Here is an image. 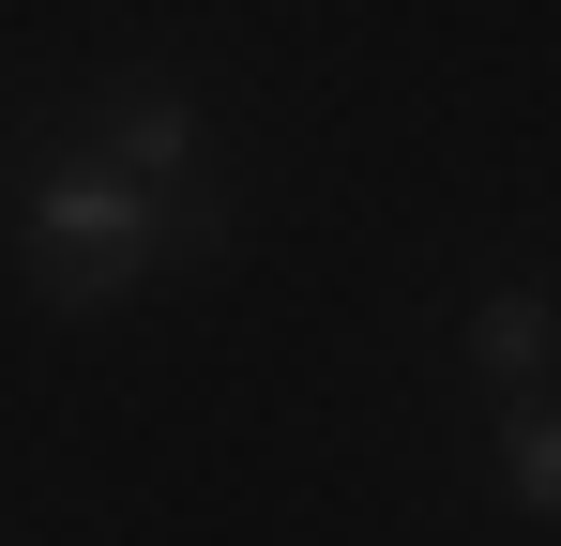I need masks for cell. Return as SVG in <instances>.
Returning a JSON list of instances; mask_svg holds the SVG:
<instances>
[{"mask_svg": "<svg viewBox=\"0 0 561 546\" xmlns=\"http://www.w3.org/2000/svg\"><path fill=\"white\" fill-rule=\"evenodd\" d=\"M168 243H183V213H168L152 182H122L106 152H77V168L31 182V288H46L61 319H106Z\"/></svg>", "mask_w": 561, "mask_h": 546, "instance_id": "obj_1", "label": "cell"}, {"mask_svg": "<svg viewBox=\"0 0 561 546\" xmlns=\"http://www.w3.org/2000/svg\"><path fill=\"white\" fill-rule=\"evenodd\" d=\"M92 152L183 213V182H197V152H213V137H197V106H183L168 77H122V91H106V137H92Z\"/></svg>", "mask_w": 561, "mask_h": 546, "instance_id": "obj_2", "label": "cell"}, {"mask_svg": "<svg viewBox=\"0 0 561 546\" xmlns=\"http://www.w3.org/2000/svg\"><path fill=\"white\" fill-rule=\"evenodd\" d=\"M456 350L485 364L501 395H547V379H561V288H485V304H470V334H456Z\"/></svg>", "mask_w": 561, "mask_h": 546, "instance_id": "obj_3", "label": "cell"}, {"mask_svg": "<svg viewBox=\"0 0 561 546\" xmlns=\"http://www.w3.org/2000/svg\"><path fill=\"white\" fill-rule=\"evenodd\" d=\"M501 486L516 516H561V395H501Z\"/></svg>", "mask_w": 561, "mask_h": 546, "instance_id": "obj_4", "label": "cell"}]
</instances>
